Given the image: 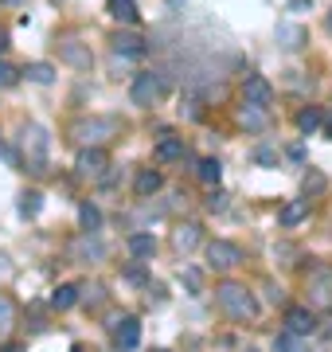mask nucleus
I'll list each match as a JSON object with an SVG mask.
<instances>
[{
    "label": "nucleus",
    "mask_w": 332,
    "mask_h": 352,
    "mask_svg": "<svg viewBox=\"0 0 332 352\" xmlns=\"http://www.w3.org/2000/svg\"><path fill=\"white\" fill-rule=\"evenodd\" d=\"M195 243H200V223H180L176 231H172V247H176V251H192Z\"/></svg>",
    "instance_id": "4468645a"
},
{
    "label": "nucleus",
    "mask_w": 332,
    "mask_h": 352,
    "mask_svg": "<svg viewBox=\"0 0 332 352\" xmlns=\"http://www.w3.org/2000/svg\"><path fill=\"white\" fill-rule=\"evenodd\" d=\"M161 184H165V176L156 173V168H141V173H137V184H133V188H137L141 200H149V196H156V192H161Z\"/></svg>",
    "instance_id": "ddd939ff"
},
{
    "label": "nucleus",
    "mask_w": 332,
    "mask_h": 352,
    "mask_svg": "<svg viewBox=\"0 0 332 352\" xmlns=\"http://www.w3.org/2000/svg\"><path fill=\"white\" fill-rule=\"evenodd\" d=\"M309 298L313 305H332V270H317L309 278Z\"/></svg>",
    "instance_id": "9b49d317"
},
{
    "label": "nucleus",
    "mask_w": 332,
    "mask_h": 352,
    "mask_svg": "<svg viewBox=\"0 0 332 352\" xmlns=\"http://www.w3.org/2000/svg\"><path fill=\"white\" fill-rule=\"evenodd\" d=\"M4 266H8V263H4V254H0V270H4Z\"/></svg>",
    "instance_id": "e433bc0d"
},
{
    "label": "nucleus",
    "mask_w": 332,
    "mask_h": 352,
    "mask_svg": "<svg viewBox=\"0 0 332 352\" xmlns=\"http://www.w3.org/2000/svg\"><path fill=\"white\" fill-rule=\"evenodd\" d=\"M121 133V122L117 118H82L71 126V138L82 141V145H102V141L117 138Z\"/></svg>",
    "instance_id": "f03ea898"
},
{
    "label": "nucleus",
    "mask_w": 332,
    "mask_h": 352,
    "mask_svg": "<svg viewBox=\"0 0 332 352\" xmlns=\"http://www.w3.org/2000/svg\"><path fill=\"white\" fill-rule=\"evenodd\" d=\"M16 78H20V71H16V67H8L4 59H0V87H12Z\"/></svg>",
    "instance_id": "c85d7f7f"
},
{
    "label": "nucleus",
    "mask_w": 332,
    "mask_h": 352,
    "mask_svg": "<svg viewBox=\"0 0 332 352\" xmlns=\"http://www.w3.org/2000/svg\"><path fill=\"white\" fill-rule=\"evenodd\" d=\"M39 208H43V196L39 192H27V196H20V215H27V219H36Z\"/></svg>",
    "instance_id": "393cba45"
},
{
    "label": "nucleus",
    "mask_w": 332,
    "mask_h": 352,
    "mask_svg": "<svg viewBox=\"0 0 332 352\" xmlns=\"http://www.w3.org/2000/svg\"><path fill=\"white\" fill-rule=\"evenodd\" d=\"M153 251H156L153 235H129V254L133 258H153Z\"/></svg>",
    "instance_id": "aec40b11"
},
{
    "label": "nucleus",
    "mask_w": 332,
    "mask_h": 352,
    "mask_svg": "<svg viewBox=\"0 0 332 352\" xmlns=\"http://www.w3.org/2000/svg\"><path fill=\"white\" fill-rule=\"evenodd\" d=\"M165 75H156V71H145V75L133 78V87H129V98H133V106H156V102L165 98Z\"/></svg>",
    "instance_id": "20e7f679"
},
{
    "label": "nucleus",
    "mask_w": 332,
    "mask_h": 352,
    "mask_svg": "<svg viewBox=\"0 0 332 352\" xmlns=\"http://www.w3.org/2000/svg\"><path fill=\"white\" fill-rule=\"evenodd\" d=\"M71 352H86V349H82V344H75V349H71Z\"/></svg>",
    "instance_id": "c9c22d12"
},
{
    "label": "nucleus",
    "mask_w": 332,
    "mask_h": 352,
    "mask_svg": "<svg viewBox=\"0 0 332 352\" xmlns=\"http://www.w3.org/2000/svg\"><path fill=\"white\" fill-rule=\"evenodd\" d=\"M243 102H254V106H270L274 102V87H270V78L262 75H250L243 82Z\"/></svg>",
    "instance_id": "9d476101"
},
{
    "label": "nucleus",
    "mask_w": 332,
    "mask_h": 352,
    "mask_svg": "<svg viewBox=\"0 0 332 352\" xmlns=\"http://www.w3.org/2000/svg\"><path fill=\"white\" fill-rule=\"evenodd\" d=\"M129 282H145V270H141V266H129Z\"/></svg>",
    "instance_id": "473e14b6"
},
{
    "label": "nucleus",
    "mask_w": 332,
    "mask_h": 352,
    "mask_svg": "<svg viewBox=\"0 0 332 352\" xmlns=\"http://www.w3.org/2000/svg\"><path fill=\"white\" fill-rule=\"evenodd\" d=\"M215 302L223 305V314L235 317V321H254L258 317L254 294H250L246 286H239V282H219L215 286Z\"/></svg>",
    "instance_id": "f257e3e1"
},
{
    "label": "nucleus",
    "mask_w": 332,
    "mask_h": 352,
    "mask_svg": "<svg viewBox=\"0 0 332 352\" xmlns=\"http://www.w3.org/2000/svg\"><path fill=\"white\" fill-rule=\"evenodd\" d=\"M329 24H332V16H329Z\"/></svg>",
    "instance_id": "4c0bfd02"
},
{
    "label": "nucleus",
    "mask_w": 332,
    "mask_h": 352,
    "mask_svg": "<svg viewBox=\"0 0 332 352\" xmlns=\"http://www.w3.org/2000/svg\"><path fill=\"white\" fill-rule=\"evenodd\" d=\"M114 344L121 352H133L141 344V321L137 317H121V321H117L114 325Z\"/></svg>",
    "instance_id": "6e6552de"
},
{
    "label": "nucleus",
    "mask_w": 332,
    "mask_h": 352,
    "mask_svg": "<svg viewBox=\"0 0 332 352\" xmlns=\"http://www.w3.org/2000/svg\"><path fill=\"white\" fill-rule=\"evenodd\" d=\"M71 305H78V286H71V282H67V286H59V289L51 294V309H59V314H67Z\"/></svg>",
    "instance_id": "6ab92c4d"
},
{
    "label": "nucleus",
    "mask_w": 332,
    "mask_h": 352,
    "mask_svg": "<svg viewBox=\"0 0 332 352\" xmlns=\"http://www.w3.org/2000/svg\"><path fill=\"white\" fill-rule=\"evenodd\" d=\"M320 129H324V138H332V110L324 113V122H320Z\"/></svg>",
    "instance_id": "72a5a7b5"
},
{
    "label": "nucleus",
    "mask_w": 332,
    "mask_h": 352,
    "mask_svg": "<svg viewBox=\"0 0 332 352\" xmlns=\"http://www.w3.org/2000/svg\"><path fill=\"white\" fill-rule=\"evenodd\" d=\"M320 122H324V110H320V106H305V110L297 113V129H301V133H317L320 129Z\"/></svg>",
    "instance_id": "dca6fc26"
},
{
    "label": "nucleus",
    "mask_w": 332,
    "mask_h": 352,
    "mask_svg": "<svg viewBox=\"0 0 332 352\" xmlns=\"http://www.w3.org/2000/svg\"><path fill=\"white\" fill-rule=\"evenodd\" d=\"M274 349H278V352H309L305 349V337H294V333H281V337L274 340Z\"/></svg>",
    "instance_id": "b1692460"
},
{
    "label": "nucleus",
    "mask_w": 332,
    "mask_h": 352,
    "mask_svg": "<svg viewBox=\"0 0 332 352\" xmlns=\"http://www.w3.org/2000/svg\"><path fill=\"white\" fill-rule=\"evenodd\" d=\"M86 305H102V286H86V294H78Z\"/></svg>",
    "instance_id": "7c9ffc66"
},
{
    "label": "nucleus",
    "mask_w": 332,
    "mask_h": 352,
    "mask_svg": "<svg viewBox=\"0 0 332 352\" xmlns=\"http://www.w3.org/2000/svg\"><path fill=\"white\" fill-rule=\"evenodd\" d=\"M235 118H239V126H243V129H254V133H262V129L270 126L266 106H254V102H243V106L235 110Z\"/></svg>",
    "instance_id": "1a4fd4ad"
},
{
    "label": "nucleus",
    "mask_w": 332,
    "mask_h": 352,
    "mask_svg": "<svg viewBox=\"0 0 332 352\" xmlns=\"http://www.w3.org/2000/svg\"><path fill=\"white\" fill-rule=\"evenodd\" d=\"M281 39H289L285 47H297V39H301V32H297V28H281Z\"/></svg>",
    "instance_id": "2f4dec72"
},
{
    "label": "nucleus",
    "mask_w": 332,
    "mask_h": 352,
    "mask_svg": "<svg viewBox=\"0 0 332 352\" xmlns=\"http://www.w3.org/2000/svg\"><path fill=\"white\" fill-rule=\"evenodd\" d=\"M8 47V32H4V28H0V51Z\"/></svg>",
    "instance_id": "f704fd0d"
},
{
    "label": "nucleus",
    "mask_w": 332,
    "mask_h": 352,
    "mask_svg": "<svg viewBox=\"0 0 332 352\" xmlns=\"http://www.w3.org/2000/svg\"><path fill=\"white\" fill-rule=\"evenodd\" d=\"M184 282H188V289H192V294H200V289H204V274H200V270H184Z\"/></svg>",
    "instance_id": "c756f323"
},
{
    "label": "nucleus",
    "mask_w": 332,
    "mask_h": 352,
    "mask_svg": "<svg viewBox=\"0 0 332 352\" xmlns=\"http://www.w3.org/2000/svg\"><path fill=\"white\" fill-rule=\"evenodd\" d=\"M78 223H82V231H86V235H94V231L102 227V212H98L94 204H82V208H78Z\"/></svg>",
    "instance_id": "412c9836"
},
{
    "label": "nucleus",
    "mask_w": 332,
    "mask_h": 352,
    "mask_svg": "<svg viewBox=\"0 0 332 352\" xmlns=\"http://www.w3.org/2000/svg\"><path fill=\"white\" fill-rule=\"evenodd\" d=\"M250 352H254V349H250Z\"/></svg>",
    "instance_id": "ea45409f"
},
{
    "label": "nucleus",
    "mask_w": 332,
    "mask_h": 352,
    "mask_svg": "<svg viewBox=\"0 0 332 352\" xmlns=\"http://www.w3.org/2000/svg\"><path fill=\"white\" fill-rule=\"evenodd\" d=\"M207 263L215 266V270H230V266L243 263V251L227 239H215V243H207Z\"/></svg>",
    "instance_id": "423d86ee"
},
{
    "label": "nucleus",
    "mask_w": 332,
    "mask_h": 352,
    "mask_svg": "<svg viewBox=\"0 0 332 352\" xmlns=\"http://www.w3.org/2000/svg\"><path fill=\"white\" fill-rule=\"evenodd\" d=\"M114 47H117V55H133V59H141V55H145V39L133 36V32H126V36L117 32V36H114Z\"/></svg>",
    "instance_id": "2eb2a0df"
},
{
    "label": "nucleus",
    "mask_w": 332,
    "mask_h": 352,
    "mask_svg": "<svg viewBox=\"0 0 332 352\" xmlns=\"http://www.w3.org/2000/svg\"><path fill=\"white\" fill-rule=\"evenodd\" d=\"M313 329H317V314H313L309 305H289V309H285V333L309 337Z\"/></svg>",
    "instance_id": "0eeeda50"
},
{
    "label": "nucleus",
    "mask_w": 332,
    "mask_h": 352,
    "mask_svg": "<svg viewBox=\"0 0 332 352\" xmlns=\"http://www.w3.org/2000/svg\"><path fill=\"white\" fill-rule=\"evenodd\" d=\"M219 176H223V164H219L215 157L200 161V180H204V184H219Z\"/></svg>",
    "instance_id": "5701e85b"
},
{
    "label": "nucleus",
    "mask_w": 332,
    "mask_h": 352,
    "mask_svg": "<svg viewBox=\"0 0 332 352\" xmlns=\"http://www.w3.org/2000/svg\"><path fill=\"white\" fill-rule=\"evenodd\" d=\"M156 352H161V349H156Z\"/></svg>",
    "instance_id": "58836bf2"
},
{
    "label": "nucleus",
    "mask_w": 332,
    "mask_h": 352,
    "mask_svg": "<svg viewBox=\"0 0 332 352\" xmlns=\"http://www.w3.org/2000/svg\"><path fill=\"white\" fill-rule=\"evenodd\" d=\"M12 321H16V305H12V298H8V294H0V333L12 325Z\"/></svg>",
    "instance_id": "bb28decb"
},
{
    "label": "nucleus",
    "mask_w": 332,
    "mask_h": 352,
    "mask_svg": "<svg viewBox=\"0 0 332 352\" xmlns=\"http://www.w3.org/2000/svg\"><path fill=\"white\" fill-rule=\"evenodd\" d=\"M75 168H78V176H86V180H102L106 168H110V157H106L102 145H86V149L78 153Z\"/></svg>",
    "instance_id": "39448f33"
},
{
    "label": "nucleus",
    "mask_w": 332,
    "mask_h": 352,
    "mask_svg": "<svg viewBox=\"0 0 332 352\" xmlns=\"http://www.w3.org/2000/svg\"><path fill=\"white\" fill-rule=\"evenodd\" d=\"M63 55L71 59V63H78V67H90V55H86L82 47H75V43H67V47H63Z\"/></svg>",
    "instance_id": "cd10ccee"
},
{
    "label": "nucleus",
    "mask_w": 332,
    "mask_h": 352,
    "mask_svg": "<svg viewBox=\"0 0 332 352\" xmlns=\"http://www.w3.org/2000/svg\"><path fill=\"white\" fill-rule=\"evenodd\" d=\"M24 75L32 78V82H51V78H55V67H51V63H32Z\"/></svg>",
    "instance_id": "a878e982"
},
{
    "label": "nucleus",
    "mask_w": 332,
    "mask_h": 352,
    "mask_svg": "<svg viewBox=\"0 0 332 352\" xmlns=\"http://www.w3.org/2000/svg\"><path fill=\"white\" fill-rule=\"evenodd\" d=\"M184 157V138H161L156 141V161H180Z\"/></svg>",
    "instance_id": "f3484780"
},
{
    "label": "nucleus",
    "mask_w": 332,
    "mask_h": 352,
    "mask_svg": "<svg viewBox=\"0 0 332 352\" xmlns=\"http://www.w3.org/2000/svg\"><path fill=\"white\" fill-rule=\"evenodd\" d=\"M301 188H305V196H320V192L329 188V180H324V173H320V168H309L305 180H301Z\"/></svg>",
    "instance_id": "4be33fe9"
},
{
    "label": "nucleus",
    "mask_w": 332,
    "mask_h": 352,
    "mask_svg": "<svg viewBox=\"0 0 332 352\" xmlns=\"http://www.w3.org/2000/svg\"><path fill=\"white\" fill-rule=\"evenodd\" d=\"M110 16L121 20V24H137V20H141V12H137V4H133V0H110Z\"/></svg>",
    "instance_id": "a211bd4d"
},
{
    "label": "nucleus",
    "mask_w": 332,
    "mask_h": 352,
    "mask_svg": "<svg viewBox=\"0 0 332 352\" xmlns=\"http://www.w3.org/2000/svg\"><path fill=\"white\" fill-rule=\"evenodd\" d=\"M305 219H309V200L281 204V212H278V223L281 227H297V223H305Z\"/></svg>",
    "instance_id": "f8f14e48"
},
{
    "label": "nucleus",
    "mask_w": 332,
    "mask_h": 352,
    "mask_svg": "<svg viewBox=\"0 0 332 352\" xmlns=\"http://www.w3.org/2000/svg\"><path fill=\"white\" fill-rule=\"evenodd\" d=\"M24 164L27 173H47V149H51V138H47V129L43 126H27L24 129Z\"/></svg>",
    "instance_id": "7ed1b4c3"
}]
</instances>
